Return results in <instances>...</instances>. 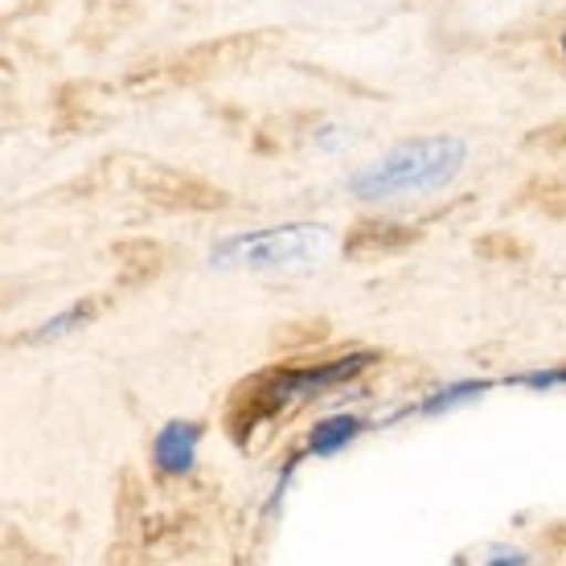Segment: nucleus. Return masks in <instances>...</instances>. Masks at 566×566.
Segmentation results:
<instances>
[{"label": "nucleus", "mask_w": 566, "mask_h": 566, "mask_svg": "<svg viewBox=\"0 0 566 566\" xmlns=\"http://www.w3.org/2000/svg\"><path fill=\"white\" fill-rule=\"evenodd\" d=\"M468 148L452 136H423L390 148L382 160H374L349 181L354 198L361 201H395L415 193H439L460 177Z\"/></svg>", "instance_id": "nucleus-1"}, {"label": "nucleus", "mask_w": 566, "mask_h": 566, "mask_svg": "<svg viewBox=\"0 0 566 566\" xmlns=\"http://www.w3.org/2000/svg\"><path fill=\"white\" fill-rule=\"evenodd\" d=\"M337 247L333 230L316 222H287V227L251 230L213 247L210 263L222 271H308L321 268Z\"/></svg>", "instance_id": "nucleus-2"}, {"label": "nucleus", "mask_w": 566, "mask_h": 566, "mask_svg": "<svg viewBox=\"0 0 566 566\" xmlns=\"http://www.w3.org/2000/svg\"><path fill=\"white\" fill-rule=\"evenodd\" d=\"M369 366H374V354H349V357H337V361H325V366L275 374V378L268 382V390H259L255 395L251 415H255V419H271V415L296 407V402H308V398L325 395V390H333V386H345L349 378H357V374Z\"/></svg>", "instance_id": "nucleus-3"}, {"label": "nucleus", "mask_w": 566, "mask_h": 566, "mask_svg": "<svg viewBox=\"0 0 566 566\" xmlns=\"http://www.w3.org/2000/svg\"><path fill=\"white\" fill-rule=\"evenodd\" d=\"M201 436H206V431H201L198 423H185V419L160 427V436H156V443H153L156 468H160L165 476H189V472H193V460H198Z\"/></svg>", "instance_id": "nucleus-4"}, {"label": "nucleus", "mask_w": 566, "mask_h": 566, "mask_svg": "<svg viewBox=\"0 0 566 566\" xmlns=\"http://www.w3.org/2000/svg\"><path fill=\"white\" fill-rule=\"evenodd\" d=\"M357 436H361V419H354V415H333V419H321V423L308 431V452L337 455L340 448H349Z\"/></svg>", "instance_id": "nucleus-5"}, {"label": "nucleus", "mask_w": 566, "mask_h": 566, "mask_svg": "<svg viewBox=\"0 0 566 566\" xmlns=\"http://www.w3.org/2000/svg\"><path fill=\"white\" fill-rule=\"evenodd\" d=\"M489 390V382H460V386H448V390H436L431 398L419 402V415H443L452 411V407H464L472 398H481Z\"/></svg>", "instance_id": "nucleus-6"}, {"label": "nucleus", "mask_w": 566, "mask_h": 566, "mask_svg": "<svg viewBox=\"0 0 566 566\" xmlns=\"http://www.w3.org/2000/svg\"><path fill=\"white\" fill-rule=\"evenodd\" d=\"M91 316V304H83V308H71V312H62V316H54V321H45L42 328H33L29 333V345H42V340H54V337H62V333H71V328H78Z\"/></svg>", "instance_id": "nucleus-7"}, {"label": "nucleus", "mask_w": 566, "mask_h": 566, "mask_svg": "<svg viewBox=\"0 0 566 566\" xmlns=\"http://www.w3.org/2000/svg\"><path fill=\"white\" fill-rule=\"evenodd\" d=\"M517 386H534V390H551V386H566V366L546 369V374H517Z\"/></svg>", "instance_id": "nucleus-8"}, {"label": "nucleus", "mask_w": 566, "mask_h": 566, "mask_svg": "<svg viewBox=\"0 0 566 566\" xmlns=\"http://www.w3.org/2000/svg\"><path fill=\"white\" fill-rule=\"evenodd\" d=\"M563 50H566V42H563Z\"/></svg>", "instance_id": "nucleus-9"}]
</instances>
